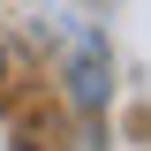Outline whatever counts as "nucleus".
Here are the masks:
<instances>
[{
  "label": "nucleus",
  "instance_id": "nucleus-1",
  "mask_svg": "<svg viewBox=\"0 0 151 151\" xmlns=\"http://www.w3.org/2000/svg\"><path fill=\"white\" fill-rule=\"evenodd\" d=\"M68 76H76V98L91 106V98H98V83H106V53H98V38H91V30L76 38V53H68Z\"/></svg>",
  "mask_w": 151,
  "mask_h": 151
}]
</instances>
